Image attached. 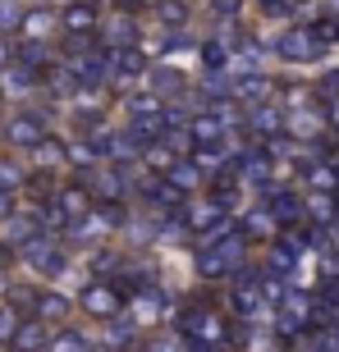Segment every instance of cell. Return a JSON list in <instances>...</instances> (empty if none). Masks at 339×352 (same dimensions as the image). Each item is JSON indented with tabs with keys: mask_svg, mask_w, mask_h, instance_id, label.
<instances>
[{
	"mask_svg": "<svg viewBox=\"0 0 339 352\" xmlns=\"http://www.w3.org/2000/svg\"><path fill=\"white\" fill-rule=\"evenodd\" d=\"M23 261L32 265V270H41L46 279H55V274H60V270L69 265V256H65L60 248H55V243H41V238H32V243L23 248Z\"/></svg>",
	"mask_w": 339,
	"mask_h": 352,
	"instance_id": "1",
	"label": "cell"
},
{
	"mask_svg": "<svg viewBox=\"0 0 339 352\" xmlns=\"http://www.w3.org/2000/svg\"><path fill=\"white\" fill-rule=\"evenodd\" d=\"M5 142L10 146H32V151H37V146L46 142V129H41L37 115H14L10 124H5Z\"/></svg>",
	"mask_w": 339,
	"mask_h": 352,
	"instance_id": "2",
	"label": "cell"
},
{
	"mask_svg": "<svg viewBox=\"0 0 339 352\" xmlns=\"http://www.w3.org/2000/svg\"><path fill=\"white\" fill-rule=\"evenodd\" d=\"M83 311H92V316H105V320H115V311H119V298H115V288L110 284H92V288H83Z\"/></svg>",
	"mask_w": 339,
	"mask_h": 352,
	"instance_id": "3",
	"label": "cell"
},
{
	"mask_svg": "<svg viewBox=\"0 0 339 352\" xmlns=\"http://www.w3.org/2000/svg\"><path fill=\"white\" fill-rule=\"evenodd\" d=\"M55 28H60V14H55V10H28L19 32H23L28 41H41V37H51Z\"/></svg>",
	"mask_w": 339,
	"mask_h": 352,
	"instance_id": "4",
	"label": "cell"
},
{
	"mask_svg": "<svg viewBox=\"0 0 339 352\" xmlns=\"http://www.w3.org/2000/svg\"><path fill=\"white\" fill-rule=\"evenodd\" d=\"M60 23H65L69 32H92V28H96V10H92V5H69V10L60 14Z\"/></svg>",
	"mask_w": 339,
	"mask_h": 352,
	"instance_id": "5",
	"label": "cell"
},
{
	"mask_svg": "<svg viewBox=\"0 0 339 352\" xmlns=\"http://www.w3.org/2000/svg\"><path fill=\"white\" fill-rule=\"evenodd\" d=\"M37 316H41V325H46V320H65L69 316V298H60V293H41L37 298Z\"/></svg>",
	"mask_w": 339,
	"mask_h": 352,
	"instance_id": "6",
	"label": "cell"
},
{
	"mask_svg": "<svg viewBox=\"0 0 339 352\" xmlns=\"http://www.w3.org/2000/svg\"><path fill=\"white\" fill-rule=\"evenodd\" d=\"M14 348H19V352H41V348H46V334H41L37 320L19 325V334H14Z\"/></svg>",
	"mask_w": 339,
	"mask_h": 352,
	"instance_id": "7",
	"label": "cell"
},
{
	"mask_svg": "<svg viewBox=\"0 0 339 352\" xmlns=\"http://www.w3.org/2000/svg\"><path fill=\"white\" fill-rule=\"evenodd\" d=\"M46 348H51V352H88V343H83L79 329H60V334H55Z\"/></svg>",
	"mask_w": 339,
	"mask_h": 352,
	"instance_id": "8",
	"label": "cell"
},
{
	"mask_svg": "<svg viewBox=\"0 0 339 352\" xmlns=\"http://www.w3.org/2000/svg\"><path fill=\"white\" fill-rule=\"evenodd\" d=\"M23 14H28V10H19L14 0H0V32H14V28H23Z\"/></svg>",
	"mask_w": 339,
	"mask_h": 352,
	"instance_id": "9",
	"label": "cell"
},
{
	"mask_svg": "<svg viewBox=\"0 0 339 352\" xmlns=\"http://www.w3.org/2000/svg\"><path fill=\"white\" fill-rule=\"evenodd\" d=\"M14 334H19V311L14 307H0V343L5 339L14 343Z\"/></svg>",
	"mask_w": 339,
	"mask_h": 352,
	"instance_id": "10",
	"label": "cell"
},
{
	"mask_svg": "<svg viewBox=\"0 0 339 352\" xmlns=\"http://www.w3.org/2000/svg\"><path fill=\"white\" fill-rule=\"evenodd\" d=\"M19 183H23V170H19L14 160H0V188L10 192V188H19Z\"/></svg>",
	"mask_w": 339,
	"mask_h": 352,
	"instance_id": "11",
	"label": "cell"
},
{
	"mask_svg": "<svg viewBox=\"0 0 339 352\" xmlns=\"http://www.w3.org/2000/svg\"><path fill=\"white\" fill-rule=\"evenodd\" d=\"M10 210H14V201H10V192L0 188V220H10Z\"/></svg>",
	"mask_w": 339,
	"mask_h": 352,
	"instance_id": "12",
	"label": "cell"
},
{
	"mask_svg": "<svg viewBox=\"0 0 339 352\" xmlns=\"http://www.w3.org/2000/svg\"><path fill=\"white\" fill-rule=\"evenodd\" d=\"M0 69H10V41L0 37Z\"/></svg>",
	"mask_w": 339,
	"mask_h": 352,
	"instance_id": "13",
	"label": "cell"
},
{
	"mask_svg": "<svg viewBox=\"0 0 339 352\" xmlns=\"http://www.w3.org/2000/svg\"><path fill=\"white\" fill-rule=\"evenodd\" d=\"M5 288H10V284H5V274H0V293H5Z\"/></svg>",
	"mask_w": 339,
	"mask_h": 352,
	"instance_id": "14",
	"label": "cell"
},
{
	"mask_svg": "<svg viewBox=\"0 0 339 352\" xmlns=\"http://www.w3.org/2000/svg\"><path fill=\"white\" fill-rule=\"evenodd\" d=\"M92 352H105V348H92Z\"/></svg>",
	"mask_w": 339,
	"mask_h": 352,
	"instance_id": "15",
	"label": "cell"
},
{
	"mask_svg": "<svg viewBox=\"0 0 339 352\" xmlns=\"http://www.w3.org/2000/svg\"><path fill=\"white\" fill-rule=\"evenodd\" d=\"M60 5H69V0H60Z\"/></svg>",
	"mask_w": 339,
	"mask_h": 352,
	"instance_id": "16",
	"label": "cell"
},
{
	"mask_svg": "<svg viewBox=\"0 0 339 352\" xmlns=\"http://www.w3.org/2000/svg\"><path fill=\"white\" fill-rule=\"evenodd\" d=\"M0 91H5V87H0Z\"/></svg>",
	"mask_w": 339,
	"mask_h": 352,
	"instance_id": "17",
	"label": "cell"
}]
</instances>
